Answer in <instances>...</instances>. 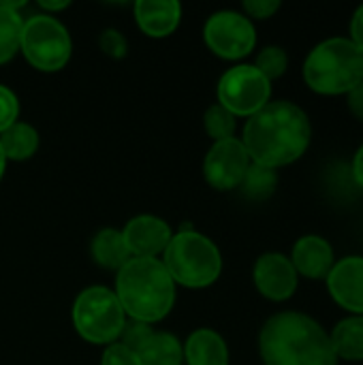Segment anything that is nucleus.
<instances>
[{
    "label": "nucleus",
    "mask_w": 363,
    "mask_h": 365,
    "mask_svg": "<svg viewBox=\"0 0 363 365\" xmlns=\"http://www.w3.org/2000/svg\"><path fill=\"white\" fill-rule=\"evenodd\" d=\"M312 141L308 113L291 101H270L244 124L242 143L252 163L280 169L300 160Z\"/></svg>",
    "instance_id": "1"
},
{
    "label": "nucleus",
    "mask_w": 363,
    "mask_h": 365,
    "mask_svg": "<svg viewBox=\"0 0 363 365\" xmlns=\"http://www.w3.org/2000/svg\"><path fill=\"white\" fill-rule=\"evenodd\" d=\"M263 365H338L325 327L302 312H278L259 334Z\"/></svg>",
    "instance_id": "2"
},
{
    "label": "nucleus",
    "mask_w": 363,
    "mask_h": 365,
    "mask_svg": "<svg viewBox=\"0 0 363 365\" xmlns=\"http://www.w3.org/2000/svg\"><path fill=\"white\" fill-rule=\"evenodd\" d=\"M116 297L137 323L163 321L175 304V282L158 259H131L116 276Z\"/></svg>",
    "instance_id": "3"
},
{
    "label": "nucleus",
    "mask_w": 363,
    "mask_h": 365,
    "mask_svg": "<svg viewBox=\"0 0 363 365\" xmlns=\"http://www.w3.org/2000/svg\"><path fill=\"white\" fill-rule=\"evenodd\" d=\"M302 73L312 92L347 96L363 81V53L349 36H332L310 49Z\"/></svg>",
    "instance_id": "4"
},
{
    "label": "nucleus",
    "mask_w": 363,
    "mask_h": 365,
    "mask_svg": "<svg viewBox=\"0 0 363 365\" xmlns=\"http://www.w3.org/2000/svg\"><path fill=\"white\" fill-rule=\"evenodd\" d=\"M163 265L175 284L186 289H205L220 278L223 257L210 237L184 227L167 244Z\"/></svg>",
    "instance_id": "5"
},
{
    "label": "nucleus",
    "mask_w": 363,
    "mask_h": 365,
    "mask_svg": "<svg viewBox=\"0 0 363 365\" xmlns=\"http://www.w3.org/2000/svg\"><path fill=\"white\" fill-rule=\"evenodd\" d=\"M73 325L86 342L109 346L120 340L126 327V312L113 291L88 287L73 304Z\"/></svg>",
    "instance_id": "6"
},
{
    "label": "nucleus",
    "mask_w": 363,
    "mask_h": 365,
    "mask_svg": "<svg viewBox=\"0 0 363 365\" xmlns=\"http://www.w3.org/2000/svg\"><path fill=\"white\" fill-rule=\"evenodd\" d=\"M19 49L34 68L56 73L71 60L73 43L66 28L53 15L39 13L24 21Z\"/></svg>",
    "instance_id": "7"
},
{
    "label": "nucleus",
    "mask_w": 363,
    "mask_h": 365,
    "mask_svg": "<svg viewBox=\"0 0 363 365\" xmlns=\"http://www.w3.org/2000/svg\"><path fill=\"white\" fill-rule=\"evenodd\" d=\"M218 105L235 118H250L261 111L272 96V81L252 64H237L218 79Z\"/></svg>",
    "instance_id": "8"
},
{
    "label": "nucleus",
    "mask_w": 363,
    "mask_h": 365,
    "mask_svg": "<svg viewBox=\"0 0 363 365\" xmlns=\"http://www.w3.org/2000/svg\"><path fill=\"white\" fill-rule=\"evenodd\" d=\"M203 41L218 58L242 60L255 49L257 30L244 13L218 11L205 21Z\"/></svg>",
    "instance_id": "9"
},
{
    "label": "nucleus",
    "mask_w": 363,
    "mask_h": 365,
    "mask_svg": "<svg viewBox=\"0 0 363 365\" xmlns=\"http://www.w3.org/2000/svg\"><path fill=\"white\" fill-rule=\"evenodd\" d=\"M250 156L242 143V139H225L216 141L210 152L205 154L203 160V178L205 182L216 188V190H235L240 188L248 167H250Z\"/></svg>",
    "instance_id": "10"
},
{
    "label": "nucleus",
    "mask_w": 363,
    "mask_h": 365,
    "mask_svg": "<svg viewBox=\"0 0 363 365\" xmlns=\"http://www.w3.org/2000/svg\"><path fill=\"white\" fill-rule=\"evenodd\" d=\"M257 291L270 302H287L295 295L300 276L289 257L282 252H265L252 267Z\"/></svg>",
    "instance_id": "11"
},
{
    "label": "nucleus",
    "mask_w": 363,
    "mask_h": 365,
    "mask_svg": "<svg viewBox=\"0 0 363 365\" xmlns=\"http://www.w3.org/2000/svg\"><path fill=\"white\" fill-rule=\"evenodd\" d=\"M332 299L353 317H363V257L351 255L334 263L325 278Z\"/></svg>",
    "instance_id": "12"
},
{
    "label": "nucleus",
    "mask_w": 363,
    "mask_h": 365,
    "mask_svg": "<svg viewBox=\"0 0 363 365\" xmlns=\"http://www.w3.org/2000/svg\"><path fill=\"white\" fill-rule=\"evenodd\" d=\"M122 235L133 259H156V255H163L173 237L171 227L163 218L150 214L131 218Z\"/></svg>",
    "instance_id": "13"
},
{
    "label": "nucleus",
    "mask_w": 363,
    "mask_h": 365,
    "mask_svg": "<svg viewBox=\"0 0 363 365\" xmlns=\"http://www.w3.org/2000/svg\"><path fill=\"white\" fill-rule=\"evenodd\" d=\"M291 263L297 276L308 280H325L336 263L332 244L321 235H302L291 250Z\"/></svg>",
    "instance_id": "14"
},
{
    "label": "nucleus",
    "mask_w": 363,
    "mask_h": 365,
    "mask_svg": "<svg viewBox=\"0 0 363 365\" xmlns=\"http://www.w3.org/2000/svg\"><path fill=\"white\" fill-rule=\"evenodd\" d=\"M135 21L152 38H165L173 34L182 19V6L175 0H137Z\"/></svg>",
    "instance_id": "15"
},
{
    "label": "nucleus",
    "mask_w": 363,
    "mask_h": 365,
    "mask_svg": "<svg viewBox=\"0 0 363 365\" xmlns=\"http://www.w3.org/2000/svg\"><path fill=\"white\" fill-rule=\"evenodd\" d=\"M184 361L188 365H229V349L220 334L212 329H197L188 336Z\"/></svg>",
    "instance_id": "16"
},
{
    "label": "nucleus",
    "mask_w": 363,
    "mask_h": 365,
    "mask_svg": "<svg viewBox=\"0 0 363 365\" xmlns=\"http://www.w3.org/2000/svg\"><path fill=\"white\" fill-rule=\"evenodd\" d=\"M92 259L105 267V269H120L124 267L133 257L126 248V242H124V235L122 231H116V229H103L94 235L92 240Z\"/></svg>",
    "instance_id": "17"
},
{
    "label": "nucleus",
    "mask_w": 363,
    "mask_h": 365,
    "mask_svg": "<svg viewBox=\"0 0 363 365\" xmlns=\"http://www.w3.org/2000/svg\"><path fill=\"white\" fill-rule=\"evenodd\" d=\"M334 353L344 361H363V317L342 319L329 334Z\"/></svg>",
    "instance_id": "18"
},
{
    "label": "nucleus",
    "mask_w": 363,
    "mask_h": 365,
    "mask_svg": "<svg viewBox=\"0 0 363 365\" xmlns=\"http://www.w3.org/2000/svg\"><path fill=\"white\" fill-rule=\"evenodd\" d=\"M137 357L141 365H182L184 349L175 336L165 331H154L137 349Z\"/></svg>",
    "instance_id": "19"
},
{
    "label": "nucleus",
    "mask_w": 363,
    "mask_h": 365,
    "mask_svg": "<svg viewBox=\"0 0 363 365\" xmlns=\"http://www.w3.org/2000/svg\"><path fill=\"white\" fill-rule=\"evenodd\" d=\"M0 148L6 160H28L39 150V133L26 122H15L0 133Z\"/></svg>",
    "instance_id": "20"
},
{
    "label": "nucleus",
    "mask_w": 363,
    "mask_h": 365,
    "mask_svg": "<svg viewBox=\"0 0 363 365\" xmlns=\"http://www.w3.org/2000/svg\"><path fill=\"white\" fill-rule=\"evenodd\" d=\"M240 188H242L244 197L250 201H267L278 188V173H276V169L250 163Z\"/></svg>",
    "instance_id": "21"
},
{
    "label": "nucleus",
    "mask_w": 363,
    "mask_h": 365,
    "mask_svg": "<svg viewBox=\"0 0 363 365\" xmlns=\"http://www.w3.org/2000/svg\"><path fill=\"white\" fill-rule=\"evenodd\" d=\"M24 19L17 11H11L0 4V64L9 62L19 51Z\"/></svg>",
    "instance_id": "22"
},
{
    "label": "nucleus",
    "mask_w": 363,
    "mask_h": 365,
    "mask_svg": "<svg viewBox=\"0 0 363 365\" xmlns=\"http://www.w3.org/2000/svg\"><path fill=\"white\" fill-rule=\"evenodd\" d=\"M203 126H205V133L216 141H225V139H233L235 137V115L231 111H227L223 105H212L208 107L205 115H203Z\"/></svg>",
    "instance_id": "23"
},
{
    "label": "nucleus",
    "mask_w": 363,
    "mask_h": 365,
    "mask_svg": "<svg viewBox=\"0 0 363 365\" xmlns=\"http://www.w3.org/2000/svg\"><path fill=\"white\" fill-rule=\"evenodd\" d=\"M265 79L274 81V79H280L287 68H289V56L282 47L278 45H267L259 51L255 64H252Z\"/></svg>",
    "instance_id": "24"
},
{
    "label": "nucleus",
    "mask_w": 363,
    "mask_h": 365,
    "mask_svg": "<svg viewBox=\"0 0 363 365\" xmlns=\"http://www.w3.org/2000/svg\"><path fill=\"white\" fill-rule=\"evenodd\" d=\"M19 118V101L6 86L0 83V133L15 124Z\"/></svg>",
    "instance_id": "25"
},
{
    "label": "nucleus",
    "mask_w": 363,
    "mask_h": 365,
    "mask_svg": "<svg viewBox=\"0 0 363 365\" xmlns=\"http://www.w3.org/2000/svg\"><path fill=\"white\" fill-rule=\"evenodd\" d=\"M152 334H154V329H152L150 325L133 321L131 325L126 323V327H124V331H122V336H120V338H122L120 344H124L126 349H131L133 353H137V349H139Z\"/></svg>",
    "instance_id": "26"
},
{
    "label": "nucleus",
    "mask_w": 363,
    "mask_h": 365,
    "mask_svg": "<svg viewBox=\"0 0 363 365\" xmlns=\"http://www.w3.org/2000/svg\"><path fill=\"white\" fill-rule=\"evenodd\" d=\"M101 365H141L137 353H133L131 349H126L124 344L116 342L109 344L101 357Z\"/></svg>",
    "instance_id": "27"
},
{
    "label": "nucleus",
    "mask_w": 363,
    "mask_h": 365,
    "mask_svg": "<svg viewBox=\"0 0 363 365\" xmlns=\"http://www.w3.org/2000/svg\"><path fill=\"white\" fill-rule=\"evenodd\" d=\"M98 43H101V49L111 58H124L126 56L128 45H126V38L118 30H105L101 34Z\"/></svg>",
    "instance_id": "28"
},
{
    "label": "nucleus",
    "mask_w": 363,
    "mask_h": 365,
    "mask_svg": "<svg viewBox=\"0 0 363 365\" xmlns=\"http://www.w3.org/2000/svg\"><path fill=\"white\" fill-rule=\"evenodd\" d=\"M242 9H244V15L248 19L250 17H255V19H270L274 13H278L280 2L278 0H246L242 4Z\"/></svg>",
    "instance_id": "29"
},
{
    "label": "nucleus",
    "mask_w": 363,
    "mask_h": 365,
    "mask_svg": "<svg viewBox=\"0 0 363 365\" xmlns=\"http://www.w3.org/2000/svg\"><path fill=\"white\" fill-rule=\"evenodd\" d=\"M349 38L351 43L363 53V4L357 6V11L351 17V26H349Z\"/></svg>",
    "instance_id": "30"
},
{
    "label": "nucleus",
    "mask_w": 363,
    "mask_h": 365,
    "mask_svg": "<svg viewBox=\"0 0 363 365\" xmlns=\"http://www.w3.org/2000/svg\"><path fill=\"white\" fill-rule=\"evenodd\" d=\"M347 107L359 122H363V81L347 94Z\"/></svg>",
    "instance_id": "31"
},
{
    "label": "nucleus",
    "mask_w": 363,
    "mask_h": 365,
    "mask_svg": "<svg viewBox=\"0 0 363 365\" xmlns=\"http://www.w3.org/2000/svg\"><path fill=\"white\" fill-rule=\"evenodd\" d=\"M351 171H353V180H355V184L363 188V143L359 145V150L355 152V156H353V167H351Z\"/></svg>",
    "instance_id": "32"
},
{
    "label": "nucleus",
    "mask_w": 363,
    "mask_h": 365,
    "mask_svg": "<svg viewBox=\"0 0 363 365\" xmlns=\"http://www.w3.org/2000/svg\"><path fill=\"white\" fill-rule=\"evenodd\" d=\"M41 4V9H45V11H62V9H66L71 2H39Z\"/></svg>",
    "instance_id": "33"
},
{
    "label": "nucleus",
    "mask_w": 363,
    "mask_h": 365,
    "mask_svg": "<svg viewBox=\"0 0 363 365\" xmlns=\"http://www.w3.org/2000/svg\"><path fill=\"white\" fill-rule=\"evenodd\" d=\"M4 167H6V158H4V152H2V148H0V180H2V175H4Z\"/></svg>",
    "instance_id": "34"
}]
</instances>
